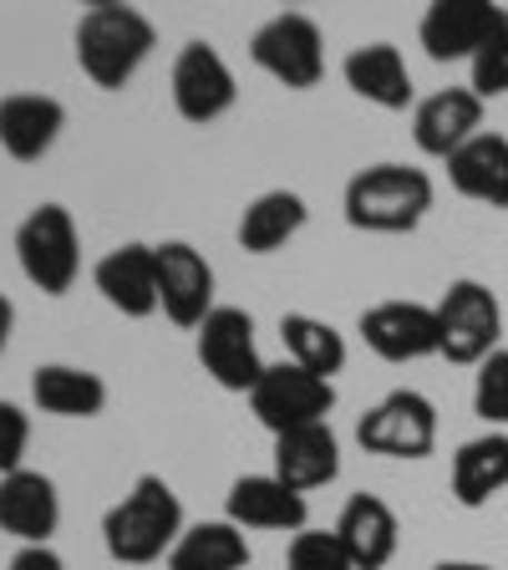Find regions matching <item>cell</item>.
<instances>
[{"instance_id":"1","label":"cell","mask_w":508,"mask_h":570,"mask_svg":"<svg viewBox=\"0 0 508 570\" xmlns=\"http://www.w3.org/2000/svg\"><path fill=\"white\" fill-rule=\"evenodd\" d=\"M183 540V504L158 474H142L102 514V546L118 566H153Z\"/></svg>"},{"instance_id":"2","label":"cell","mask_w":508,"mask_h":570,"mask_svg":"<svg viewBox=\"0 0 508 570\" xmlns=\"http://www.w3.org/2000/svg\"><path fill=\"white\" fill-rule=\"evenodd\" d=\"M153 47H158L153 21L132 11V6H118V0H97L92 11H82V21H77V67L102 92H122L138 77L142 61L153 57Z\"/></svg>"},{"instance_id":"3","label":"cell","mask_w":508,"mask_h":570,"mask_svg":"<svg viewBox=\"0 0 508 570\" xmlns=\"http://www.w3.org/2000/svg\"><path fill=\"white\" fill-rule=\"evenodd\" d=\"M432 209V178L407 164H371L346 184V225L367 235H412Z\"/></svg>"},{"instance_id":"4","label":"cell","mask_w":508,"mask_h":570,"mask_svg":"<svg viewBox=\"0 0 508 570\" xmlns=\"http://www.w3.org/2000/svg\"><path fill=\"white\" fill-rule=\"evenodd\" d=\"M16 261L21 275L47 291V296H67L77 271H82V245H77V219L61 204H41L21 219L16 229Z\"/></svg>"},{"instance_id":"5","label":"cell","mask_w":508,"mask_h":570,"mask_svg":"<svg viewBox=\"0 0 508 570\" xmlns=\"http://www.w3.org/2000/svg\"><path fill=\"white\" fill-rule=\"evenodd\" d=\"M438 332H442V356L458 367H478L498 352L504 336V306L484 281H452L448 296L438 301Z\"/></svg>"},{"instance_id":"6","label":"cell","mask_w":508,"mask_h":570,"mask_svg":"<svg viewBox=\"0 0 508 570\" xmlns=\"http://www.w3.org/2000/svg\"><path fill=\"white\" fill-rule=\"evenodd\" d=\"M249 57H255L260 71H270L280 87L310 92V87L320 82V71H326V36H320V26L310 21V16L280 11L255 31Z\"/></svg>"},{"instance_id":"7","label":"cell","mask_w":508,"mask_h":570,"mask_svg":"<svg viewBox=\"0 0 508 570\" xmlns=\"http://www.w3.org/2000/svg\"><path fill=\"white\" fill-rule=\"evenodd\" d=\"M331 407H336V387L326 377H316V372L296 367V362L265 367V377L249 392V413L260 417L275 439L296 433V428H310V423H326Z\"/></svg>"},{"instance_id":"8","label":"cell","mask_w":508,"mask_h":570,"mask_svg":"<svg viewBox=\"0 0 508 570\" xmlns=\"http://www.w3.org/2000/svg\"><path fill=\"white\" fill-rule=\"evenodd\" d=\"M356 443L381 459H427L438 449V407L422 392L397 387L356 423Z\"/></svg>"},{"instance_id":"9","label":"cell","mask_w":508,"mask_h":570,"mask_svg":"<svg viewBox=\"0 0 508 570\" xmlns=\"http://www.w3.org/2000/svg\"><path fill=\"white\" fill-rule=\"evenodd\" d=\"M199 362L225 392H255L265 377L260 346H255V321L239 306H213L199 326Z\"/></svg>"},{"instance_id":"10","label":"cell","mask_w":508,"mask_h":570,"mask_svg":"<svg viewBox=\"0 0 508 570\" xmlns=\"http://www.w3.org/2000/svg\"><path fill=\"white\" fill-rule=\"evenodd\" d=\"M361 342H367L381 362L442 356L438 306H422V301H381V306L361 311Z\"/></svg>"},{"instance_id":"11","label":"cell","mask_w":508,"mask_h":570,"mask_svg":"<svg viewBox=\"0 0 508 570\" xmlns=\"http://www.w3.org/2000/svg\"><path fill=\"white\" fill-rule=\"evenodd\" d=\"M498 26H508V11L494 0H432L417 36L432 61H474Z\"/></svg>"},{"instance_id":"12","label":"cell","mask_w":508,"mask_h":570,"mask_svg":"<svg viewBox=\"0 0 508 570\" xmlns=\"http://www.w3.org/2000/svg\"><path fill=\"white\" fill-rule=\"evenodd\" d=\"M239 102V87H235V71L209 41H189L178 51L173 61V107L183 122H213L225 118L229 107Z\"/></svg>"},{"instance_id":"13","label":"cell","mask_w":508,"mask_h":570,"mask_svg":"<svg viewBox=\"0 0 508 570\" xmlns=\"http://www.w3.org/2000/svg\"><path fill=\"white\" fill-rule=\"evenodd\" d=\"M158 249V306L173 326H203L213 311V265L189 239H168Z\"/></svg>"},{"instance_id":"14","label":"cell","mask_w":508,"mask_h":570,"mask_svg":"<svg viewBox=\"0 0 508 570\" xmlns=\"http://www.w3.org/2000/svg\"><path fill=\"white\" fill-rule=\"evenodd\" d=\"M478 132H484V97L474 87H442L412 112V138L427 158H452Z\"/></svg>"},{"instance_id":"15","label":"cell","mask_w":508,"mask_h":570,"mask_svg":"<svg viewBox=\"0 0 508 570\" xmlns=\"http://www.w3.org/2000/svg\"><path fill=\"white\" fill-rule=\"evenodd\" d=\"M92 281H97V291H102L107 306L122 311V316H132V321L163 311L158 306V249L153 245L107 249L102 261H97Z\"/></svg>"},{"instance_id":"16","label":"cell","mask_w":508,"mask_h":570,"mask_svg":"<svg viewBox=\"0 0 508 570\" xmlns=\"http://www.w3.org/2000/svg\"><path fill=\"white\" fill-rule=\"evenodd\" d=\"M61 524L57 484L36 469H16L0 479V530L16 534L21 546H47Z\"/></svg>"},{"instance_id":"17","label":"cell","mask_w":508,"mask_h":570,"mask_svg":"<svg viewBox=\"0 0 508 570\" xmlns=\"http://www.w3.org/2000/svg\"><path fill=\"white\" fill-rule=\"evenodd\" d=\"M229 520L239 530H285V534H300L310 520V504L306 494H296L290 484H280L275 474H245L235 479L229 489Z\"/></svg>"},{"instance_id":"18","label":"cell","mask_w":508,"mask_h":570,"mask_svg":"<svg viewBox=\"0 0 508 570\" xmlns=\"http://www.w3.org/2000/svg\"><path fill=\"white\" fill-rule=\"evenodd\" d=\"M67 128V107L47 92H11L0 97V148L16 164H36L41 154H51V142Z\"/></svg>"},{"instance_id":"19","label":"cell","mask_w":508,"mask_h":570,"mask_svg":"<svg viewBox=\"0 0 508 570\" xmlns=\"http://www.w3.org/2000/svg\"><path fill=\"white\" fill-rule=\"evenodd\" d=\"M336 474H341V443H336L331 423H310L275 439V479L290 484L296 494L326 489Z\"/></svg>"},{"instance_id":"20","label":"cell","mask_w":508,"mask_h":570,"mask_svg":"<svg viewBox=\"0 0 508 570\" xmlns=\"http://www.w3.org/2000/svg\"><path fill=\"white\" fill-rule=\"evenodd\" d=\"M336 534H341V546L356 570H381L397 556V514H391V504L377 494L346 499L341 520H336Z\"/></svg>"},{"instance_id":"21","label":"cell","mask_w":508,"mask_h":570,"mask_svg":"<svg viewBox=\"0 0 508 570\" xmlns=\"http://www.w3.org/2000/svg\"><path fill=\"white\" fill-rule=\"evenodd\" d=\"M346 87L356 97H367V102L387 107V112H402L412 107V71H407L402 51L391 47V41H371V47H356L346 57Z\"/></svg>"},{"instance_id":"22","label":"cell","mask_w":508,"mask_h":570,"mask_svg":"<svg viewBox=\"0 0 508 570\" xmlns=\"http://www.w3.org/2000/svg\"><path fill=\"white\" fill-rule=\"evenodd\" d=\"M448 178L462 199L508 204V138L504 132H478L448 158Z\"/></svg>"},{"instance_id":"23","label":"cell","mask_w":508,"mask_h":570,"mask_svg":"<svg viewBox=\"0 0 508 570\" xmlns=\"http://www.w3.org/2000/svg\"><path fill=\"white\" fill-rule=\"evenodd\" d=\"M508 489V439L504 433H484L468 439L452 453V499L462 510H484L494 494Z\"/></svg>"},{"instance_id":"24","label":"cell","mask_w":508,"mask_h":570,"mask_svg":"<svg viewBox=\"0 0 508 570\" xmlns=\"http://www.w3.org/2000/svg\"><path fill=\"white\" fill-rule=\"evenodd\" d=\"M31 397L51 417H97L107 407V382L87 367L47 362V367L31 372Z\"/></svg>"},{"instance_id":"25","label":"cell","mask_w":508,"mask_h":570,"mask_svg":"<svg viewBox=\"0 0 508 570\" xmlns=\"http://www.w3.org/2000/svg\"><path fill=\"white\" fill-rule=\"evenodd\" d=\"M306 219H310V209L296 189H270L245 209V219H239V245H245L249 255H275V249H285L306 229Z\"/></svg>"},{"instance_id":"26","label":"cell","mask_w":508,"mask_h":570,"mask_svg":"<svg viewBox=\"0 0 508 570\" xmlns=\"http://www.w3.org/2000/svg\"><path fill=\"white\" fill-rule=\"evenodd\" d=\"M245 566H249V540L235 520L193 524L168 556V570H245Z\"/></svg>"},{"instance_id":"27","label":"cell","mask_w":508,"mask_h":570,"mask_svg":"<svg viewBox=\"0 0 508 570\" xmlns=\"http://www.w3.org/2000/svg\"><path fill=\"white\" fill-rule=\"evenodd\" d=\"M280 342H285V352H290V362H296V367L316 372V377H326V382L346 367L341 332H336L331 321H320V316H306V311L280 316Z\"/></svg>"},{"instance_id":"28","label":"cell","mask_w":508,"mask_h":570,"mask_svg":"<svg viewBox=\"0 0 508 570\" xmlns=\"http://www.w3.org/2000/svg\"><path fill=\"white\" fill-rule=\"evenodd\" d=\"M285 570H356L336 530H300L285 550Z\"/></svg>"},{"instance_id":"29","label":"cell","mask_w":508,"mask_h":570,"mask_svg":"<svg viewBox=\"0 0 508 570\" xmlns=\"http://www.w3.org/2000/svg\"><path fill=\"white\" fill-rule=\"evenodd\" d=\"M474 413L484 423H508V352H494L488 362H478Z\"/></svg>"},{"instance_id":"30","label":"cell","mask_w":508,"mask_h":570,"mask_svg":"<svg viewBox=\"0 0 508 570\" xmlns=\"http://www.w3.org/2000/svg\"><path fill=\"white\" fill-rule=\"evenodd\" d=\"M468 71H474V82L468 87H474L478 97H504L508 92V26H498L484 47H478V57L468 61Z\"/></svg>"},{"instance_id":"31","label":"cell","mask_w":508,"mask_h":570,"mask_svg":"<svg viewBox=\"0 0 508 570\" xmlns=\"http://www.w3.org/2000/svg\"><path fill=\"white\" fill-rule=\"evenodd\" d=\"M26 449H31V417L16 403H0V479L21 469Z\"/></svg>"},{"instance_id":"32","label":"cell","mask_w":508,"mask_h":570,"mask_svg":"<svg viewBox=\"0 0 508 570\" xmlns=\"http://www.w3.org/2000/svg\"><path fill=\"white\" fill-rule=\"evenodd\" d=\"M11 570H67V566H61V556L51 546H21L11 556Z\"/></svg>"},{"instance_id":"33","label":"cell","mask_w":508,"mask_h":570,"mask_svg":"<svg viewBox=\"0 0 508 570\" xmlns=\"http://www.w3.org/2000/svg\"><path fill=\"white\" fill-rule=\"evenodd\" d=\"M11 326H16V306L6 296H0V352L11 346Z\"/></svg>"},{"instance_id":"34","label":"cell","mask_w":508,"mask_h":570,"mask_svg":"<svg viewBox=\"0 0 508 570\" xmlns=\"http://www.w3.org/2000/svg\"><path fill=\"white\" fill-rule=\"evenodd\" d=\"M438 570H494V566H478V560H442Z\"/></svg>"}]
</instances>
